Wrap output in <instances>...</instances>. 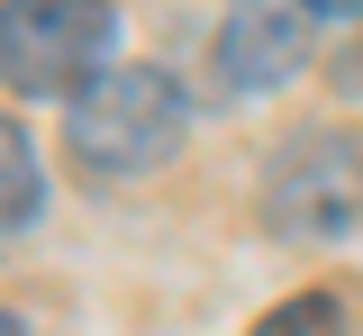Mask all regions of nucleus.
Listing matches in <instances>:
<instances>
[{
  "mask_svg": "<svg viewBox=\"0 0 363 336\" xmlns=\"http://www.w3.org/2000/svg\"><path fill=\"white\" fill-rule=\"evenodd\" d=\"M182 137H191V100L155 64H118L109 82H91L64 109V155L91 182H145L182 155Z\"/></svg>",
  "mask_w": 363,
  "mask_h": 336,
  "instance_id": "obj_1",
  "label": "nucleus"
},
{
  "mask_svg": "<svg viewBox=\"0 0 363 336\" xmlns=\"http://www.w3.org/2000/svg\"><path fill=\"white\" fill-rule=\"evenodd\" d=\"M118 0H0V82L18 100H73L118 64Z\"/></svg>",
  "mask_w": 363,
  "mask_h": 336,
  "instance_id": "obj_2",
  "label": "nucleus"
},
{
  "mask_svg": "<svg viewBox=\"0 0 363 336\" xmlns=\"http://www.w3.org/2000/svg\"><path fill=\"white\" fill-rule=\"evenodd\" d=\"M264 218L291 245H327L363 218V145L345 128H300L264 173Z\"/></svg>",
  "mask_w": 363,
  "mask_h": 336,
  "instance_id": "obj_3",
  "label": "nucleus"
},
{
  "mask_svg": "<svg viewBox=\"0 0 363 336\" xmlns=\"http://www.w3.org/2000/svg\"><path fill=\"white\" fill-rule=\"evenodd\" d=\"M300 55H309L300 9H264V0H245V9L218 28V82H227V91H272V82L300 73Z\"/></svg>",
  "mask_w": 363,
  "mask_h": 336,
  "instance_id": "obj_4",
  "label": "nucleus"
},
{
  "mask_svg": "<svg viewBox=\"0 0 363 336\" xmlns=\"http://www.w3.org/2000/svg\"><path fill=\"white\" fill-rule=\"evenodd\" d=\"M28 218H45V164H37V145L0 118V228H28Z\"/></svg>",
  "mask_w": 363,
  "mask_h": 336,
  "instance_id": "obj_5",
  "label": "nucleus"
},
{
  "mask_svg": "<svg viewBox=\"0 0 363 336\" xmlns=\"http://www.w3.org/2000/svg\"><path fill=\"white\" fill-rule=\"evenodd\" d=\"M255 336H354V291H291L272 318H255Z\"/></svg>",
  "mask_w": 363,
  "mask_h": 336,
  "instance_id": "obj_6",
  "label": "nucleus"
},
{
  "mask_svg": "<svg viewBox=\"0 0 363 336\" xmlns=\"http://www.w3.org/2000/svg\"><path fill=\"white\" fill-rule=\"evenodd\" d=\"M300 18H363V0H300Z\"/></svg>",
  "mask_w": 363,
  "mask_h": 336,
  "instance_id": "obj_7",
  "label": "nucleus"
},
{
  "mask_svg": "<svg viewBox=\"0 0 363 336\" xmlns=\"http://www.w3.org/2000/svg\"><path fill=\"white\" fill-rule=\"evenodd\" d=\"M0 336H28V327H18V318H9V309H0Z\"/></svg>",
  "mask_w": 363,
  "mask_h": 336,
  "instance_id": "obj_8",
  "label": "nucleus"
}]
</instances>
